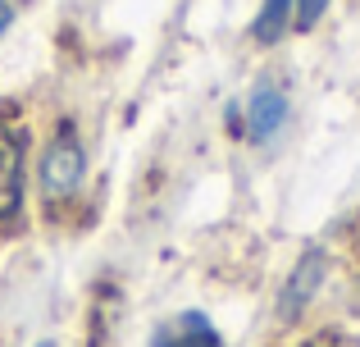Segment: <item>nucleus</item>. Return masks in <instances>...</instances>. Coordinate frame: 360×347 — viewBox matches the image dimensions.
I'll return each instance as SVG.
<instances>
[{"label": "nucleus", "instance_id": "nucleus-9", "mask_svg": "<svg viewBox=\"0 0 360 347\" xmlns=\"http://www.w3.org/2000/svg\"><path fill=\"white\" fill-rule=\"evenodd\" d=\"M37 347H55V343H37Z\"/></svg>", "mask_w": 360, "mask_h": 347}, {"label": "nucleus", "instance_id": "nucleus-4", "mask_svg": "<svg viewBox=\"0 0 360 347\" xmlns=\"http://www.w3.org/2000/svg\"><path fill=\"white\" fill-rule=\"evenodd\" d=\"M23 206V137L0 128V220L18 215Z\"/></svg>", "mask_w": 360, "mask_h": 347}, {"label": "nucleus", "instance_id": "nucleus-7", "mask_svg": "<svg viewBox=\"0 0 360 347\" xmlns=\"http://www.w3.org/2000/svg\"><path fill=\"white\" fill-rule=\"evenodd\" d=\"M328 5H333V0H297V5H292V27L310 32V27L328 14Z\"/></svg>", "mask_w": 360, "mask_h": 347}, {"label": "nucleus", "instance_id": "nucleus-8", "mask_svg": "<svg viewBox=\"0 0 360 347\" xmlns=\"http://www.w3.org/2000/svg\"><path fill=\"white\" fill-rule=\"evenodd\" d=\"M9 23H14V5H9V0H0V37L9 32Z\"/></svg>", "mask_w": 360, "mask_h": 347}, {"label": "nucleus", "instance_id": "nucleus-1", "mask_svg": "<svg viewBox=\"0 0 360 347\" xmlns=\"http://www.w3.org/2000/svg\"><path fill=\"white\" fill-rule=\"evenodd\" d=\"M37 174H41V196L46 201H69V196H78L82 178H87V156H82L73 128L55 133V142L41 151V170Z\"/></svg>", "mask_w": 360, "mask_h": 347}, {"label": "nucleus", "instance_id": "nucleus-5", "mask_svg": "<svg viewBox=\"0 0 360 347\" xmlns=\"http://www.w3.org/2000/svg\"><path fill=\"white\" fill-rule=\"evenodd\" d=\"M150 347H224V339H219V329L210 324V315L183 311L178 320H169L165 329H155Z\"/></svg>", "mask_w": 360, "mask_h": 347}, {"label": "nucleus", "instance_id": "nucleus-3", "mask_svg": "<svg viewBox=\"0 0 360 347\" xmlns=\"http://www.w3.org/2000/svg\"><path fill=\"white\" fill-rule=\"evenodd\" d=\"M242 115H246V137H251L255 146L274 142V137L288 128V92H283L278 82H255Z\"/></svg>", "mask_w": 360, "mask_h": 347}, {"label": "nucleus", "instance_id": "nucleus-2", "mask_svg": "<svg viewBox=\"0 0 360 347\" xmlns=\"http://www.w3.org/2000/svg\"><path fill=\"white\" fill-rule=\"evenodd\" d=\"M324 279H328V251L324 247H306V251H301V260L292 265L283 293H278V320L283 324L301 320V311H306V306L319 297Z\"/></svg>", "mask_w": 360, "mask_h": 347}, {"label": "nucleus", "instance_id": "nucleus-6", "mask_svg": "<svg viewBox=\"0 0 360 347\" xmlns=\"http://www.w3.org/2000/svg\"><path fill=\"white\" fill-rule=\"evenodd\" d=\"M292 5H297V0H264L260 14L251 18V37H255V42H260V46L283 42L288 27H292Z\"/></svg>", "mask_w": 360, "mask_h": 347}]
</instances>
